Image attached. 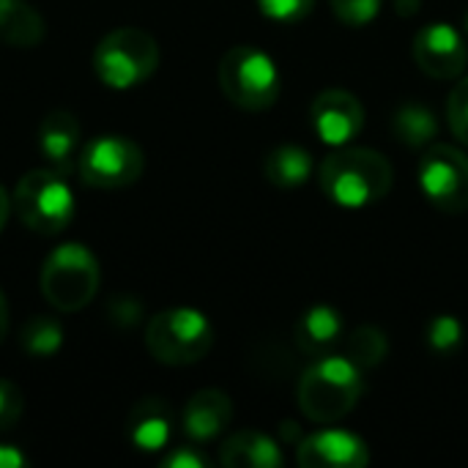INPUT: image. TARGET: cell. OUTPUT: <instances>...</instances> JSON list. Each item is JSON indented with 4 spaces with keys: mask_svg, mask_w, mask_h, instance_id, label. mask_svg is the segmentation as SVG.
<instances>
[{
    "mask_svg": "<svg viewBox=\"0 0 468 468\" xmlns=\"http://www.w3.org/2000/svg\"><path fill=\"white\" fill-rule=\"evenodd\" d=\"M41 293L58 313H77L99 291V263L82 244L55 247L41 266Z\"/></svg>",
    "mask_w": 468,
    "mask_h": 468,
    "instance_id": "obj_3",
    "label": "cell"
},
{
    "mask_svg": "<svg viewBox=\"0 0 468 468\" xmlns=\"http://www.w3.org/2000/svg\"><path fill=\"white\" fill-rule=\"evenodd\" d=\"M313 156L302 145H280L266 156V178L277 189H299L313 176Z\"/></svg>",
    "mask_w": 468,
    "mask_h": 468,
    "instance_id": "obj_19",
    "label": "cell"
},
{
    "mask_svg": "<svg viewBox=\"0 0 468 468\" xmlns=\"http://www.w3.org/2000/svg\"><path fill=\"white\" fill-rule=\"evenodd\" d=\"M44 38V19L25 0H0V41L11 47H36Z\"/></svg>",
    "mask_w": 468,
    "mask_h": 468,
    "instance_id": "obj_18",
    "label": "cell"
},
{
    "mask_svg": "<svg viewBox=\"0 0 468 468\" xmlns=\"http://www.w3.org/2000/svg\"><path fill=\"white\" fill-rule=\"evenodd\" d=\"M222 93L241 110H269L280 96V71L258 47H233L219 60Z\"/></svg>",
    "mask_w": 468,
    "mask_h": 468,
    "instance_id": "obj_6",
    "label": "cell"
},
{
    "mask_svg": "<svg viewBox=\"0 0 468 468\" xmlns=\"http://www.w3.org/2000/svg\"><path fill=\"white\" fill-rule=\"evenodd\" d=\"M145 159L143 151L126 140V137H93L88 145H82L77 170L88 186L96 189H121L132 186L143 176Z\"/></svg>",
    "mask_w": 468,
    "mask_h": 468,
    "instance_id": "obj_9",
    "label": "cell"
},
{
    "mask_svg": "<svg viewBox=\"0 0 468 468\" xmlns=\"http://www.w3.org/2000/svg\"><path fill=\"white\" fill-rule=\"evenodd\" d=\"M340 337H343V318L329 304L310 307L296 324V346L310 359L332 354Z\"/></svg>",
    "mask_w": 468,
    "mask_h": 468,
    "instance_id": "obj_16",
    "label": "cell"
},
{
    "mask_svg": "<svg viewBox=\"0 0 468 468\" xmlns=\"http://www.w3.org/2000/svg\"><path fill=\"white\" fill-rule=\"evenodd\" d=\"M159 66V44L151 33L140 27H118L107 33L96 52L93 69L99 80L110 88H134L145 82Z\"/></svg>",
    "mask_w": 468,
    "mask_h": 468,
    "instance_id": "obj_5",
    "label": "cell"
},
{
    "mask_svg": "<svg viewBox=\"0 0 468 468\" xmlns=\"http://www.w3.org/2000/svg\"><path fill=\"white\" fill-rule=\"evenodd\" d=\"M466 33H468V11H466Z\"/></svg>",
    "mask_w": 468,
    "mask_h": 468,
    "instance_id": "obj_34",
    "label": "cell"
},
{
    "mask_svg": "<svg viewBox=\"0 0 468 468\" xmlns=\"http://www.w3.org/2000/svg\"><path fill=\"white\" fill-rule=\"evenodd\" d=\"M324 195L343 208H367L384 200L395 184L389 159L373 148L340 145L318 167Z\"/></svg>",
    "mask_w": 468,
    "mask_h": 468,
    "instance_id": "obj_1",
    "label": "cell"
},
{
    "mask_svg": "<svg viewBox=\"0 0 468 468\" xmlns=\"http://www.w3.org/2000/svg\"><path fill=\"white\" fill-rule=\"evenodd\" d=\"M25 463L27 461H25V455L19 450H14L8 444H0V468H22Z\"/></svg>",
    "mask_w": 468,
    "mask_h": 468,
    "instance_id": "obj_30",
    "label": "cell"
},
{
    "mask_svg": "<svg viewBox=\"0 0 468 468\" xmlns=\"http://www.w3.org/2000/svg\"><path fill=\"white\" fill-rule=\"evenodd\" d=\"M129 441L143 452H156L167 447L173 436V411L162 398H145L129 411L126 422Z\"/></svg>",
    "mask_w": 468,
    "mask_h": 468,
    "instance_id": "obj_15",
    "label": "cell"
},
{
    "mask_svg": "<svg viewBox=\"0 0 468 468\" xmlns=\"http://www.w3.org/2000/svg\"><path fill=\"white\" fill-rule=\"evenodd\" d=\"M296 461L304 468H365L370 450L348 431H318L299 444Z\"/></svg>",
    "mask_w": 468,
    "mask_h": 468,
    "instance_id": "obj_12",
    "label": "cell"
},
{
    "mask_svg": "<svg viewBox=\"0 0 468 468\" xmlns=\"http://www.w3.org/2000/svg\"><path fill=\"white\" fill-rule=\"evenodd\" d=\"M80 123L66 110H52L38 126V151L55 173L74 170L80 159Z\"/></svg>",
    "mask_w": 468,
    "mask_h": 468,
    "instance_id": "obj_13",
    "label": "cell"
},
{
    "mask_svg": "<svg viewBox=\"0 0 468 468\" xmlns=\"http://www.w3.org/2000/svg\"><path fill=\"white\" fill-rule=\"evenodd\" d=\"M313 129L326 145H348L351 140L359 137L365 126V107L362 101L343 88H329L321 90L313 101Z\"/></svg>",
    "mask_w": 468,
    "mask_h": 468,
    "instance_id": "obj_11",
    "label": "cell"
},
{
    "mask_svg": "<svg viewBox=\"0 0 468 468\" xmlns=\"http://www.w3.org/2000/svg\"><path fill=\"white\" fill-rule=\"evenodd\" d=\"M19 219L33 233H60L74 217V195L55 170H30L14 189Z\"/></svg>",
    "mask_w": 468,
    "mask_h": 468,
    "instance_id": "obj_7",
    "label": "cell"
},
{
    "mask_svg": "<svg viewBox=\"0 0 468 468\" xmlns=\"http://www.w3.org/2000/svg\"><path fill=\"white\" fill-rule=\"evenodd\" d=\"M110 318L121 326H134L140 321V304L132 296H118L110 304Z\"/></svg>",
    "mask_w": 468,
    "mask_h": 468,
    "instance_id": "obj_28",
    "label": "cell"
},
{
    "mask_svg": "<svg viewBox=\"0 0 468 468\" xmlns=\"http://www.w3.org/2000/svg\"><path fill=\"white\" fill-rule=\"evenodd\" d=\"M420 5H422V0H398V11L406 14V16H411Z\"/></svg>",
    "mask_w": 468,
    "mask_h": 468,
    "instance_id": "obj_32",
    "label": "cell"
},
{
    "mask_svg": "<svg viewBox=\"0 0 468 468\" xmlns=\"http://www.w3.org/2000/svg\"><path fill=\"white\" fill-rule=\"evenodd\" d=\"M145 346L162 365L184 367L200 362L214 346V329L208 318L192 307L162 310L145 329Z\"/></svg>",
    "mask_w": 468,
    "mask_h": 468,
    "instance_id": "obj_4",
    "label": "cell"
},
{
    "mask_svg": "<svg viewBox=\"0 0 468 468\" xmlns=\"http://www.w3.org/2000/svg\"><path fill=\"white\" fill-rule=\"evenodd\" d=\"M389 354V340L381 329L376 326H359L348 340H346V356L362 367V370H370L376 365H381Z\"/></svg>",
    "mask_w": 468,
    "mask_h": 468,
    "instance_id": "obj_22",
    "label": "cell"
},
{
    "mask_svg": "<svg viewBox=\"0 0 468 468\" xmlns=\"http://www.w3.org/2000/svg\"><path fill=\"white\" fill-rule=\"evenodd\" d=\"M428 346L436 354H452L463 343V326L455 315H436L425 329Z\"/></svg>",
    "mask_w": 468,
    "mask_h": 468,
    "instance_id": "obj_23",
    "label": "cell"
},
{
    "mask_svg": "<svg viewBox=\"0 0 468 468\" xmlns=\"http://www.w3.org/2000/svg\"><path fill=\"white\" fill-rule=\"evenodd\" d=\"M19 343L22 348L30 354V356H52L60 351L63 346V326L55 321V318H47V315H33L25 321L22 326V335H19Z\"/></svg>",
    "mask_w": 468,
    "mask_h": 468,
    "instance_id": "obj_21",
    "label": "cell"
},
{
    "mask_svg": "<svg viewBox=\"0 0 468 468\" xmlns=\"http://www.w3.org/2000/svg\"><path fill=\"white\" fill-rule=\"evenodd\" d=\"M258 5L263 16L274 22H299L310 16V11L315 8V0H258Z\"/></svg>",
    "mask_w": 468,
    "mask_h": 468,
    "instance_id": "obj_26",
    "label": "cell"
},
{
    "mask_svg": "<svg viewBox=\"0 0 468 468\" xmlns=\"http://www.w3.org/2000/svg\"><path fill=\"white\" fill-rule=\"evenodd\" d=\"M414 58L428 77L458 80L468 63L466 36L447 22H433L417 33Z\"/></svg>",
    "mask_w": 468,
    "mask_h": 468,
    "instance_id": "obj_10",
    "label": "cell"
},
{
    "mask_svg": "<svg viewBox=\"0 0 468 468\" xmlns=\"http://www.w3.org/2000/svg\"><path fill=\"white\" fill-rule=\"evenodd\" d=\"M22 417V392L14 381L0 378V431H11Z\"/></svg>",
    "mask_w": 468,
    "mask_h": 468,
    "instance_id": "obj_27",
    "label": "cell"
},
{
    "mask_svg": "<svg viewBox=\"0 0 468 468\" xmlns=\"http://www.w3.org/2000/svg\"><path fill=\"white\" fill-rule=\"evenodd\" d=\"M392 132L409 148L425 151L439 137V121H436L431 107L417 104V101H406L403 107H398V112L392 118Z\"/></svg>",
    "mask_w": 468,
    "mask_h": 468,
    "instance_id": "obj_20",
    "label": "cell"
},
{
    "mask_svg": "<svg viewBox=\"0 0 468 468\" xmlns=\"http://www.w3.org/2000/svg\"><path fill=\"white\" fill-rule=\"evenodd\" d=\"M233 420V403L219 389H200L184 409V431L195 441L217 439Z\"/></svg>",
    "mask_w": 468,
    "mask_h": 468,
    "instance_id": "obj_14",
    "label": "cell"
},
{
    "mask_svg": "<svg viewBox=\"0 0 468 468\" xmlns=\"http://www.w3.org/2000/svg\"><path fill=\"white\" fill-rule=\"evenodd\" d=\"M299 409L318 425L340 422L362 398V367L346 354L318 356L299 381Z\"/></svg>",
    "mask_w": 468,
    "mask_h": 468,
    "instance_id": "obj_2",
    "label": "cell"
},
{
    "mask_svg": "<svg viewBox=\"0 0 468 468\" xmlns=\"http://www.w3.org/2000/svg\"><path fill=\"white\" fill-rule=\"evenodd\" d=\"M332 11L340 22L351 27H362L378 16L381 0H332Z\"/></svg>",
    "mask_w": 468,
    "mask_h": 468,
    "instance_id": "obj_24",
    "label": "cell"
},
{
    "mask_svg": "<svg viewBox=\"0 0 468 468\" xmlns=\"http://www.w3.org/2000/svg\"><path fill=\"white\" fill-rule=\"evenodd\" d=\"M165 466L167 468H203V466H208V461H206L200 452H195L192 447H181V450H176L173 455H167V458H165Z\"/></svg>",
    "mask_w": 468,
    "mask_h": 468,
    "instance_id": "obj_29",
    "label": "cell"
},
{
    "mask_svg": "<svg viewBox=\"0 0 468 468\" xmlns=\"http://www.w3.org/2000/svg\"><path fill=\"white\" fill-rule=\"evenodd\" d=\"M8 195L3 192V186H0V230L5 228V219H8Z\"/></svg>",
    "mask_w": 468,
    "mask_h": 468,
    "instance_id": "obj_33",
    "label": "cell"
},
{
    "mask_svg": "<svg viewBox=\"0 0 468 468\" xmlns=\"http://www.w3.org/2000/svg\"><path fill=\"white\" fill-rule=\"evenodd\" d=\"M5 335H8V304H5V296L0 291V343L5 340Z\"/></svg>",
    "mask_w": 468,
    "mask_h": 468,
    "instance_id": "obj_31",
    "label": "cell"
},
{
    "mask_svg": "<svg viewBox=\"0 0 468 468\" xmlns=\"http://www.w3.org/2000/svg\"><path fill=\"white\" fill-rule=\"evenodd\" d=\"M447 121L452 134L468 145V77H463L447 99Z\"/></svg>",
    "mask_w": 468,
    "mask_h": 468,
    "instance_id": "obj_25",
    "label": "cell"
},
{
    "mask_svg": "<svg viewBox=\"0 0 468 468\" xmlns=\"http://www.w3.org/2000/svg\"><path fill=\"white\" fill-rule=\"evenodd\" d=\"M219 463L228 468H280L285 458L271 436L258 431H239L222 444Z\"/></svg>",
    "mask_w": 468,
    "mask_h": 468,
    "instance_id": "obj_17",
    "label": "cell"
},
{
    "mask_svg": "<svg viewBox=\"0 0 468 468\" xmlns=\"http://www.w3.org/2000/svg\"><path fill=\"white\" fill-rule=\"evenodd\" d=\"M417 178L422 195L439 211L447 214L468 211V156L455 145H444V143L428 145Z\"/></svg>",
    "mask_w": 468,
    "mask_h": 468,
    "instance_id": "obj_8",
    "label": "cell"
}]
</instances>
